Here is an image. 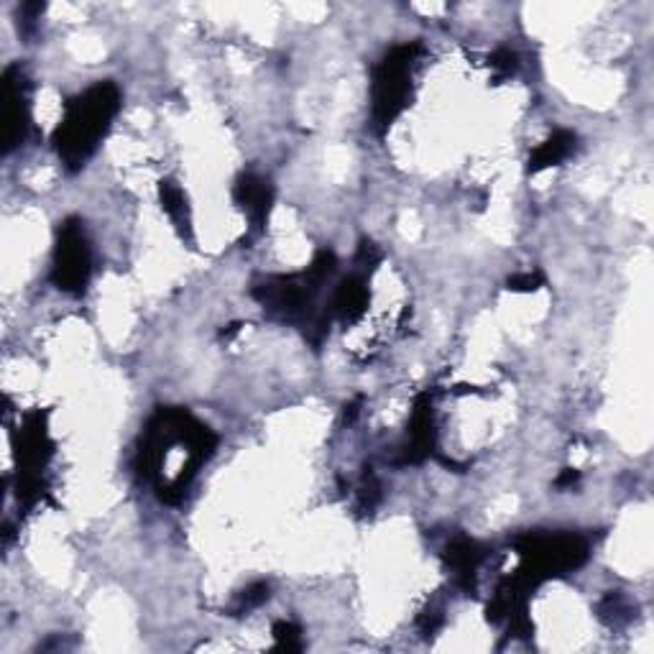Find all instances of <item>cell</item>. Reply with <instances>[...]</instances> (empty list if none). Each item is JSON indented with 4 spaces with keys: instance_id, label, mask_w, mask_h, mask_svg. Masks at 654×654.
<instances>
[{
    "instance_id": "15",
    "label": "cell",
    "mask_w": 654,
    "mask_h": 654,
    "mask_svg": "<svg viewBox=\"0 0 654 654\" xmlns=\"http://www.w3.org/2000/svg\"><path fill=\"white\" fill-rule=\"evenodd\" d=\"M381 486L379 481H376V476L370 474V470H366L361 478V486H359V506L363 508V512H370L376 504H379V496H381Z\"/></svg>"
},
{
    "instance_id": "1",
    "label": "cell",
    "mask_w": 654,
    "mask_h": 654,
    "mask_svg": "<svg viewBox=\"0 0 654 654\" xmlns=\"http://www.w3.org/2000/svg\"><path fill=\"white\" fill-rule=\"evenodd\" d=\"M217 438L207 425L187 410H159L149 419L138 445L136 468L143 481L154 486L159 499L174 504L190 489L200 465L215 453Z\"/></svg>"
},
{
    "instance_id": "8",
    "label": "cell",
    "mask_w": 654,
    "mask_h": 654,
    "mask_svg": "<svg viewBox=\"0 0 654 654\" xmlns=\"http://www.w3.org/2000/svg\"><path fill=\"white\" fill-rule=\"evenodd\" d=\"M232 198H236V205L241 207L246 217L251 221V228L264 230L268 213H272V207H274V187L268 185L264 177L249 172V174H241V177L236 179Z\"/></svg>"
},
{
    "instance_id": "12",
    "label": "cell",
    "mask_w": 654,
    "mask_h": 654,
    "mask_svg": "<svg viewBox=\"0 0 654 654\" xmlns=\"http://www.w3.org/2000/svg\"><path fill=\"white\" fill-rule=\"evenodd\" d=\"M573 151H576V134L570 130H555L548 141L540 143L529 156V174H540L550 166H557L559 162H565Z\"/></svg>"
},
{
    "instance_id": "3",
    "label": "cell",
    "mask_w": 654,
    "mask_h": 654,
    "mask_svg": "<svg viewBox=\"0 0 654 654\" xmlns=\"http://www.w3.org/2000/svg\"><path fill=\"white\" fill-rule=\"evenodd\" d=\"M423 54V43H399L379 62L370 83V115L379 130H387L410 103L412 72Z\"/></svg>"
},
{
    "instance_id": "19",
    "label": "cell",
    "mask_w": 654,
    "mask_h": 654,
    "mask_svg": "<svg viewBox=\"0 0 654 654\" xmlns=\"http://www.w3.org/2000/svg\"><path fill=\"white\" fill-rule=\"evenodd\" d=\"M580 481V474L576 468H565L563 474L557 476V481H555V486L557 489H570V486H576Z\"/></svg>"
},
{
    "instance_id": "18",
    "label": "cell",
    "mask_w": 654,
    "mask_h": 654,
    "mask_svg": "<svg viewBox=\"0 0 654 654\" xmlns=\"http://www.w3.org/2000/svg\"><path fill=\"white\" fill-rule=\"evenodd\" d=\"M491 67L499 70L501 75H512L514 70H517V54L512 52V49H499V52L491 54Z\"/></svg>"
},
{
    "instance_id": "2",
    "label": "cell",
    "mask_w": 654,
    "mask_h": 654,
    "mask_svg": "<svg viewBox=\"0 0 654 654\" xmlns=\"http://www.w3.org/2000/svg\"><path fill=\"white\" fill-rule=\"evenodd\" d=\"M121 111V90L115 83H96L64 105L60 128L54 130V149L67 169H83L96 154L111 123Z\"/></svg>"
},
{
    "instance_id": "6",
    "label": "cell",
    "mask_w": 654,
    "mask_h": 654,
    "mask_svg": "<svg viewBox=\"0 0 654 654\" xmlns=\"http://www.w3.org/2000/svg\"><path fill=\"white\" fill-rule=\"evenodd\" d=\"M54 453L52 440H49L47 425H43L41 414L26 417L21 427V445H18V499L26 506L36 504L43 493V468H47L49 457Z\"/></svg>"
},
{
    "instance_id": "7",
    "label": "cell",
    "mask_w": 654,
    "mask_h": 654,
    "mask_svg": "<svg viewBox=\"0 0 654 654\" xmlns=\"http://www.w3.org/2000/svg\"><path fill=\"white\" fill-rule=\"evenodd\" d=\"M28 128V79L18 64L3 75V147L13 151Z\"/></svg>"
},
{
    "instance_id": "9",
    "label": "cell",
    "mask_w": 654,
    "mask_h": 654,
    "mask_svg": "<svg viewBox=\"0 0 654 654\" xmlns=\"http://www.w3.org/2000/svg\"><path fill=\"white\" fill-rule=\"evenodd\" d=\"M435 450V412H432V397L423 394L414 404L412 419H410V438L402 450L404 463H423L432 455Z\"/></svg>"
},
{
    "instance_id": "16",
    "label": "cell",
    "mask_w": 654,
    "mask_h": 654,
    "mask_svg": "<svg viewBox=\"0 0 654 654\" xmlns=\"http://www.w3.org/2000/svg\"><path fill=\"white\" fill-rule=\"evenodd\" d=\"M274 637H276V646L279 650H300L302 642H300V629L294 627L292 621H279L274 627Z\"/></svg>"
},
{
    "instance_id": "5",
    "label": "cell",
    "mask_w": 654,
    "mask_h": 654,
    "mask_svg": "<svg viewBox=\"0 0 654 654\" xmlns=\"http://www.w3.org/2000/svg\"><path fill=\"white\" fill-rule=\"evenodd\" d=\"M92 274V253L90 243H87L85 228L77 217L62 223L60 238H56L54 251V268L52 281L56 289L67 294H83L87 289Z\"/></svg>"
},
{
    "instance_id": "13",
    "label": "cell",
    "mask_w": 654,
    "mask_h": 654,
    "mask_svg": "<svg viewBox=\"0 0 654 654\" xmlns=\"http://www.w3.org/2000/svg\"><path fill=\"white\" fill-rule=\"evenodd\" d=\"M159 200H162L164 213L172 217V223L177 225L181 236H192V223H190V207H187V198L181 192L179 185H174L172 179H166L159 185Z\"/></svg>"
},
{
    "instance_id": "17",
    "label": "cell",
    "mask_w": 654,
    "mask_h": 654,
    "mask_svg": "<svg viewBox=\"0 0 654 654\" xmlns=\"http://www.w3.org/2000/svg\"><path fill=\"white\" fill-rule=\"evenodd\" d=\"M540 287H542V274L537 272H525L508 279V289H514V292H537Z\"/></svg>"
},
{
    "instance_id": "14",
    "label": "cell",
    "mask_w": 654,
    "mask_h": 654,
    "mask_svg": "<svg viewBox=\"0 0 654 654\" xmlns=\"http://www.w3.org/2000/svg\"><path fill=\"white\" fill-rule=\"evenodd\" d=\"M266 599H268V583H253V586L246 588L241 595H238L232 612L246 614V612H251V608H259Z\"/></svg>"
},
{
    "instance_id": "11",
    "label": "cell",
    "mask_w": 654,
    "mask_h": 654,
    "mask_svg": "<svg viewBox=\"0 0 654 654\" xmlns=\"http://www.w3.org/2000/svg\"><path fill=\"white\" fill-rule=\"evenodd\" d=\"M368 307V287L361 276H345L340 281L336 294L330 302V317L343 319V323H355L363 317Z\"/></svg>"
},
{
    "instance_id": "4",
    "label": "cell",
    "mask_w": 654,
    "mask_h": 654,
    "mask_svg": "<svg viewBox=\"0 0 654 654\" xmlns=\"http://www.w3.org/2000/svg\"><path fill=\"white\" fill-rule=\"evenodd\" d=\"M517 550L521 557L517 578L529 588L576 570L588 559V542L578 534H525L517 540Z\"/></svg>"
},
{
    "instance_id": "10",
    "label": "cell",
    "mask_w": 654,
    "mask_h": 654,
    "mask_svg": "<svg viewBox=\"0 0 654 654\" xmlns=\"http://www.w3.org/2000/svg\"><path fill=\"white\" fill-rule=\"evenodd\" d=\"M483 557H486V550L476 540H468V537H455L445 550L448 568L453 570L455 583L465 588V591H474L478 568H481Z\"/></svg>"
}]
</instances>
